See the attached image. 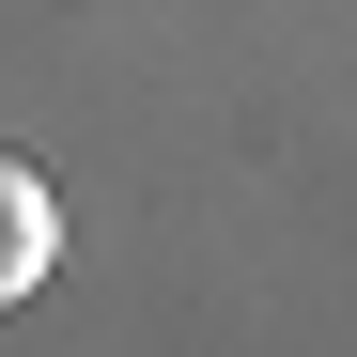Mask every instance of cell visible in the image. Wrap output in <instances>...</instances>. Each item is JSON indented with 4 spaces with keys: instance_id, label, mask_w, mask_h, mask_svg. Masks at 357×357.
I'll list each match as a JSON object with an SVG mask.
<instances>
[{
    "instance_id": "6da1fadb",
    "label": "cell",
    "mask_w": 357,
    "mask_h": 357,
    "mask_svg": "<svg viewBox=\"0 0 357 357\" xmlns=\"http://www.w3.org/2000/svg\"><path fill=\"white\" fill-rule=\"evenodd\" d=\"M63 264V218H47V171L31 155H0V311H16V295Z\"/></svg>"
}]
</instances>
